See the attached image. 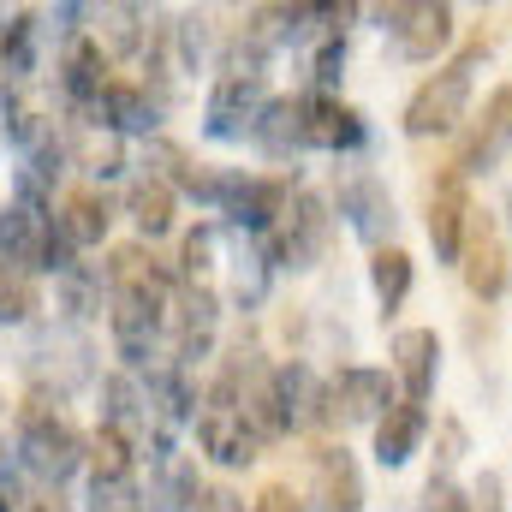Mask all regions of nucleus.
Masks as SVG:
<instances>
[{
  "mask_svg": "<svg viewBox=\"0 0 512 512\" xmlns=\"http://www.w3.org/2000/svg\"><path fill=\"white\" fill-rule=\"evenodd\" d=\"M483 60H489V48L471 42L453 66H441L435 78H423L417 96L405 102V131H411V137H447V131H459L465 108H471V72H477Z\"/></svg>",
  "mask_w": 512,
  "mask_h": 512,
  "instance_id": "1",
  "label": "nucleus"
},
{
  "mask_svg": "<svg viewBox=\"0 0 512 512\" xmlns=\"http://www.w3.org/2000/svg\"><path fill=\"white\" fill-rule=\"evenodd\" d=\"M36 268L60 280L72 268V245L54 233V221L36 203H6L0 209V274H36Z\"/></svg>",
  "mask_w": 512,
  "mask_h": 512,
  "instance_id": "2",
  "label": "nucleus"
},
{
  "mask_svg": "<svg viewBox=\"0 0 512 512\" xmlns=\"http://www.w3.org/2000/svg\"><path fill=\"white\" fill-rule=\"evenodd\" d=\"M84 447H90V441H84L66 417H54L42 399L24 405V423H18V459H24L30 477H42V483H66V477L84 465Z\"/></svg>",
  "mask_w": 512,
  "mask_h": 512,
  "instance_id": "3",
  "label": "nucleus"
},
{
  "mask_svg": "<svg viewBox=\"0 0 512 512\" xmlns=\"http://www.w3.org/2000/svg\"><path fill=\"white\" fill-rule=\"evenodd\" d=\"M328 203L316 197V191H298L292 203H286V215L274 221V233H268V256L274 262H286V268H310L322 245H328Z\"/></svg>",
  "mask_w": 512,
  "mask_h": 512,
  "instance_id": "4",
  "label": "nucleus"
},
{
  "mask_svg": "<svg viewBox=\"0 0 512 512\" xmlns=\"http://www.w3.org/2000/svg\"><path fill=\"white\" fill-rule=\"evenodd\" d=\"M197 447H203L215 465H227V471H239V465H251L256 459V429L245 423V411H239L221 387L203 393V411H197Z\"/></svg>",
  "mask_w": 512,
  "mask_h": 512,
  "instance_id": "5",
  "label": "nucleus"
},
{
  "mask_svg": "<svg viewBox=\"0 0 512 512\" xmlns=\"http://www.w3.org/2000/svg\"><path fill=\"white\" fill-rule=\"evenodd\" d=\"M167 328H173V364L185 370L191 358H203L215 346V328H221V298L215 286H179L173 292V310H167Z\"/></svg>",
  "mask_w": 512,
  "mask_h": 512,
  "instance_id": "6",
  "label": "nucleus"
},
{
  "mask_svg": "<svg viewBox=\"0 0 512 512\" xmlns=\"http://www.w3.org/2000/svg\"><path fill=\"white\" fill-rule=\"evenodd\" d=\"M167 310L173 304H149V298H126V292L108 298V328H114V346H120V358H126L131 370H143L155 358L161 328H167Z\"/></svg>",
  "mask_w": 512,
  "mask_h": 512,
  "instance_id": "7",
  "label": "nucleus"
},
{
  "mask_svg": "<svg viewBox=\"0 0 512 512\" xmlns=\"http://www.w3.org/2000/svg\"><path fill=\"white\" fill-rule=\"evenodd\" d=\"M262 114H268V90H262V78H221L215 96H209V108H203V131L221 137V143H233V137H245V131L256 137Z\"/></svg>",
  "mask_w": 512,
  "mask_h": 512,
  "instance_id": "8",
  "label": "nucleus"
},
{
  "mask_svg": "<svg viewBox=\"0 0 512 512\" xmlns=\"http://www.w3.org/2000/svg\"><path fill=\"white\" fill-rule=\"evenodd\" d=\"M382 24L393 30V42H399V54H405V60H435V54L453 42V6H441V0L387 6Z\"/></svg>",
  "mask_w": 512,
  "mask_h": 512,
  "instance_id": "9",
  "label": "nucleus"
},
{
  "mask_svg": "<svg viewBox=\"0 0 512 512\" xmlns=\"http://www.w3.org/2000/svg\"><path fill=\"white\" fill-rule=\"evenodd\" d=\"M465 286H471V298H501L512 286V251L507 239H501V227L495 221H483V215H471V239H465Z\"/></svg>",
  "mask_w": 512,
  "mask_h": 512,
  "instance_id": "10",
  "label": "nucleus"
},
{
  "mask_svg": "<svg viewBox=\"0 0 512 512\" xmlns=\"http://www.w3.org/2000/svg\"><path fill=\"white\" fill-rule=\"evenodd\" d=\"M286 203H292V185H286V179H239V173H227L221 209L233 215V227H245V233H274V221L286 215Z\"/></svg>",
  "mask_w": 512,
  "mask_h": 512,
  "instance_id": "11",
  "label": "nucleus"
},
{
  "mask_svg": "<svg viewBox=\"0 0 512 512\" xmlns=\"http://www.w3.org/2000/svg\"><path fill=\"white\" fill-rule=\"evenodd\" d=\"M465 227H471V203H465V179L447 173L429 197V239H435V256L441 262H459L465 256Z\"/></svg>",
  "mask_w": 512,
  "mask_h": 512,
  "instance_id": "12",
  "label": "nucleus"
},
{
  "mask_svg": "<svg viewBox=\"0 0 512 512\" xmlns=\"http://www.w3.org/2000/svg\"><path fill=\"white\" fill-rule=\"evenodd\" d=\"M435 364H441L435 328H399V334H393V370H399L411 405H423V399L435 393Z\"/></svg>",
  "mask_w": 512,
  "mask_h": 512,
  "instance_id": "13",
  "label": "nucleus"
},
{
  "mask_svg": "<svg viewBox=\"0 0 512 512\" xmlns=\"http://www.w3.org/2000/svg\"><path fill=\"white\" fill-rule=\"evenodd\" d=\"M340 215H346L352 233L370 239V245H382L387 233H393V197H387L382 179H370V173H358V179L340 185Z\"/></svg>",
  "mask_w": 512,
  "mask_h": 512,
  "instance_id": "14",
  "label": "nucleus"
},
{
  "mask_svg": "<svg viewBox=\"0 0 512 512\" xmlns=\"http://www.w3.org/2000/svg\"><path fill=\"white\" fill-rule=\"evenodd\" d=\"M334 399V417L340 423H382L387 405H393V387L382 370H340V382L328 387Z\"/></svg>",
  "mask_w": 512,
  "mask_h": 512,
  "instance_id": "15",
  "label": "nucleus"
},
{
  "mask_svg": "<svg viewBox=\"0 0 512 512\" xmlns=\"http://www.w3.org/2000/svg\"><path fill=\"white\" fill-rule=\"evenodd\" d=\"M108 286H114V292H126V298H149V304H173V292H179V286H173V274L143 251V245L114 251V262H108Z\"/></svg>",
  "mask_w": 512,
  "mask_h": 512,
  "instance_id": "16",
  "label": "nucleus"
},
{
  "mask_svg": "<svg viewBox=\"0 0 512 512\" xmlns=\"http://www.w3.org/2000/svg\"><path fill=\"white\" fill-rule=\"evenodd\" d=\"M256 143H262L274 161L310 149V96H280V102H268V114H262V126H256Z\"/></svg>",
  "mask_w": 512,
  "mask_h": 512,
  "instance_id": "17",
  "label": "nucleus"
},
{
  "mask_svg": "<svg viewBox=\"0 0 512 512\" xmlns=\"http://www.w3.org/2000/svg\"><path fill=\"white\" fill-rule=\"evenodd\" d=\"M60 84H66V96H72L78 108H96L102 90L114 84V78H108V54H102V42L78 36V42L66 48V60H60Z\"/></svg>",
  "mask_w": 512,
  "mask_h": 512,
  "instance_id": "18",
  "label": "nucleus"
},
{
  "mask_svg": "<svg viewBox=\"0 0 512 512\" xmlns=\"http://www.w3.org/2000/svg\"><path fill=\"white\" fill-rule=\"evenodd\" d=\"M316 489H322V512H364V477L346 447L316 453Z\"/></svg>",
  "mask_w": 512,
  "mask_h": 512,
  "instance_id": "19",
  "label": "nucleus"
},
{
  "mask_svg": "<svg viewBox=\"0 0 512 512\" xmlns=\"http://www.w3.org/2000/svg\"><path fill=\"white\" fill-rule=\"evenodd\" d=\"M280 399H286V423L292 429H316V423L334 417V399H328V387L316 382L310 364H286L280 370Z\"/></svg>",
  "mask_w": 512,
  "mask_h": 512,
  "instance_id": "20",
  "label": "nucleus"
},
{
  "mask_svg": "<svg viewBox=\"0 0 512 512\" xmlns=\"http://www.w3.org/2000/svg\"><path fill=\"white\" fill-rule=\"evenodd\" d=\"M423 429H429V411H423V405H411V399L387 405V417L376 423V459H382L387 471H393V465H405V459L417 453Z\"/></svg>",
  "mask_w": 512,
  "mask_h": 512,
  "instance_id": "21",
  "label": "nucleus"
},
{
  "mask_svg": "<svg viewBox=\"0 0 512 512\" xmlns=\"http://www.w3.org/2000/svg\"><path fill=\"white\" fill-rule=\"evenodd\" d=\"M96 120L114 131H155L161 126V102L143 84H108L102 102H96Z\"/></svg>",
  "mask_w": 512,
  "mask_h": 512,
  "instance_id": "22",
  "label": "nucleus"
},
{
  "mask_svg": "<svg viewBox=\"0 0 512 512\" xmlns=\"http://www.w3.org/2000/svg\"><path fill=\"white\" fill-rule=\"evenodd\" d=\"M197 465L179 459V453H161L155 471H149V507L155 512H191L197 507Z\"/></svg>",
  "mask_w": 512,
  "mask_h": 512,
  "instance_id": "23",
  "label": "nucleus"
},
{
  "mask_svg": "<svg viewBox=\"0 0 512 512\" xmlns=\"http://www.w3.org/2000/svg\"><path fill=\"white\" fill-rule=\"evenodd\" d=\"M54 233H60L72 251H90V245H102V239H108V203H102L96 191H78V197H66V203H60V215H54Z\"/></svg>",
  "mask_w": 512,
  "mask_h": 512,
  "instance_id": "24",
  "label": "nucleus"
},
{
  "mask_svg": "<svg viewBox=\"0 0 512 512\" xmlns=\"http://www.w3.org/2000/svg\"><path fill=\"white\" fill-rule=\"evenodd\" d=\"M358 143H364L358 108H346L334 96H310V149H358Z\"/></svg>",
  "mask_w": 512,
  "mask_h": 512,
  "instance_id": "25",
  "label": "nucleus"
},
{
  "mask_svg": "<svg viewBox=\"0 0 512 512\" xmlns=\"http://www.w3.org/2000/svg\"><path fill=\"white\" fill-rule=\"evenodd\" d=\"M126 215L137 221V233H143V239L167 233V227H173V185H167L161 173H143V179H131Z\"/></svg>",
  "mask_w": 512,
  "mask_h": 512,
  "instance_id": "26",
  "label": "nucleus"
},
{
  "mask_svg": "<svg viewBox=\"0 0 512 512\" xmlns=\"http://www.w3.org/2000/svg\"><path fill=\"white\" fill-rule=\"evenodd\" d=\"M84 459H90V483H131L137 447H131V435H120V429H108V423H102V429L90 435Z\"/></svg>",
  "mask_w": 512,
  "mask_h": 512,
  "instance_id": "27",
  "label": "nucleus"
},
{
  "mask_svg": "<svg viewBox=\"0 0 512 512\" xmlns=\"http://www.w3.org/2000/svg\"><path fill=\"white\" fill-rule=\"evenodd\" d=\"M36 12H18V18H6V30H0V78H24L30 66H36Z\"/></svg>",
  "mask_w": 512,
  "mask_h": 512,
  "instance_id": "28",
  "label": "nucleus"
},
{
  "mask_svg": "<svg viewBox=\"0 0 512 512\" xmlns=\"http://www.w3.org/2000/svg\"><path fill=\"white\" fill-rule=\"evenodd\" d=\"M102 399H108V429H120V435H131L137 423H149V393L131 382V376H108L102 382Z\"/></svg>",
  "mask_w": 512,
  "mask_h": 512,
  "instance_id": "29",
  "label": "nucleus"
},
{
  "mask_svg": "<svg viewBox=\"0 0 512 512\" xmlns=\"http://www.w3.org/2000/svg\"><path fill=\"white\" fill-rule=\"evenodd\" d=\"M370 280H376V298H382V310L393 316L399 304H405V292H411V256L382 245V251L370 256Z\"/></svg>",
  "mask_w": 512,
  "mask_h": 512,
  "instance_id": "30",
  "label": "nucleus"
},
{
  "mask_svg": "<svg viewBox=\"0 0 512 512\" xmlns=\"http://www.w3.org/2000/svg\"><path fill=\"white\" fill-rule=\"evenodd\" d=\"M60 310H66V316H96V310H102V274L84 268V262H72V268L60 274Z\"/></svg>",
  "mask_w": 512,
  "mask_h": 512,
  "instance_id": "31",
  "label": "nucleus"
},
{
  "mask_svg": "<svg viewBox=\"0 0 512 512\" xmlns=\"http://www.w3.org/2000/svg\"><path fill=\"white\" fill-rule=\"evenodd\" d=\"M477 143L489 155H507L512 149V84H501L489 102H483V126H477Z\"/></svg>",
  "mask_w": 512,
  "mask_h": 512,
  "instance_id": "32",
  "label": "nucleus"
},
{
  "mask_svg": "<svg viewBox=\"0 0 512 512\" xmlns=\"http://www.w3.org/2000/svg\"><path fill=\"white\" fill-rule=\"evenodd\" d=\"M143 24H149L143 6H108V12H102V30H108V42H114L120 54H137V48H143Z\"/></svg>",
  "mask_w": 512,
  "mask_h": 512,
  "instance_id": "33",
  "label": "nucleus"
},
{
  "mask_svg": "<svg viewBox=\"0 0 512 512\" xmlns=\"http://www.w3.org/2000/svg\"><path fill=\"white\" fill-rule=\"evenodd\" d=\"M179 268H185V286H209V268H215V227H197V233L185 239Z\"/></svg>",
  "mask_w": 512,
  "mask_h": 512,
  "instance_id": "34",
  "label": "nucleus"
},
{
  "mask_svg": "<svg viewBox=\"0 0 512 512\" xmlns=\"http://www.w3.org/2000/svg\"><path fill=\"white\" fill-rule=\"evenodd\" d=\"M36 310V286L24 274H0V322H24Z\"/></svg>",
  "mask_w": 512,
  "mask_h": 512,
  "instance_id": "35",
  "label": "nucleus"
},
{
  "mask_svg": "<svg viewBox=\"0 0 512 512\" xmlns=\"http://www.w3.org/2000/svg\"><path fill=\"white\" fill-rule=\"evenodd\" d=\"M90 512H143L137 483H90Z\"/></svg>",
  "mask_w": 512,
  "mask_h": 512,
  "instance_id": "36",
  "label": "nucleus"
},
{
  "mask_svg": "<svg viewBox=\"0 0 512 512\" xmlns=\"http://www.w3.org/2000/svg\"><path fill=\"white\" fill-rule=\"evenodd\" d=\"M340 72H346V36H328V42L316 48V84H322V90H334V84H340Z\"/></svg>",
  "mask_w": 512,
  "mask_h": 512,
  "instance_id": "37",
  "label": "nucleus"
},
{
  "mask_svg": "<svg viewBox=\"0 0 512 512\" xmlns=\"http://www.w3.org/2000/svg\"><path fill=\"white\" fill-rule=\"evenodd\" d=\"M84 167H90L96 179L120 173V143H114V137H90V143H84Z\"/></svg>",
  "mask_w": 512,
  "mask_h": 512,
  "instance_id": "38",
  "label": "nucleus"
},
{
  "mask_svg": "<svg viewBox=\"0 0 512 512\" xmlns=\"http://www.w3.org/2000/svg\"><path fill=\"white\" fill-rule=\"evenodd\" d=\"M429 512H471V501L453 483H429Z\"/></svg>",
  "mask_w": 512,
  "mask_h": 512,
  "instance_id": "39",
  "label": "nucleus"
},
{
  "mask_svg": "<svg viewBox=\"0 0 512 512\" xmlns=\"http://www.w3.org/2000/svg\"><path fill=\"white\" fill-rule=\"evenodd\" d=\"M251 512H304V501H298L292 489H262Z\"/></svg>",
  "mask_w": 512,
  "mask_h": 512,
  "instance_id": "40",
  "label": "nucleus"
},
{
  "mask_svg": "<svg viewBox=\"0 0 512 512\" xmlns=\"http://www.w3.org/2000/svg\"><path fill=\"white\" fill-rule=\"evenodd\" d=\"M191 512H245V507H239V495H227V489H203Z\"/></svg>",
  "mask_w": 512,
  "mask_h": 512,
  "instance_id": "41",
  "label": "nucleus"
},
{
  "mask_svg": "<svg viewBox=\"0 0 512 512\" xmlns=\"http://www.w3.org/2000/svg\"><path fill=\"white\" fill-rule=\"evenodd\" d=\"M477 501H483V512H501V477H495V471H483V483H477Z\"/></svg>",
  "mask_w": 512,
  "mask_h": 512,
  "instance_id": "42",
  "label": "nucleus"
},
{
  "mask_svg": "<svg viewBox=\"0 0 512 512\" xmlns=\"http://www.w3.org/2000/svg\"><path fill=\"white\" fill-rule=\"evenodd\" d=\"M36 512H42V507H36Z\"/></svg>",
  "mask_w": 512,
  "mask_h": 512,
  "instance_id": "43",
  "label": "nucleus"
}]
</instances>
